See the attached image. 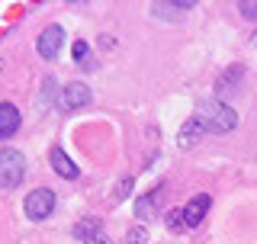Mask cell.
Masks as SVG:
<instances>
[{
    "mask_svg": "<svg viewBox=\"0 0 257 244\" xmlns=\"http://www.w3.org/2000/svg\"><path fill=\"white\" fill-rule=\"evenodd\" d=\"M196 119L203 122L206 132H219V135L231 132V129L238 126V112L231 109L225 100H203L196 106Z\"/></svg>",
    "mask_w": 257,
    "mask_h": 244,
    "instance_id": "1",
    "label": "cell"
},
{
    "mask_svg": "<svg viewBox=\"0 0 257 244\" xmlns=\"http://www.w3.org/2000/svg\"><path fill=\"white\" fill-rule=\"evenodd\" d=\"M23 177H26V158L13 148H0V186L13 190L23 183Z\"/></svg>",
    "mask_w": 257,
    "mask_h": 244,
    "instance_id": "2",
    "label": "cell"
},
{
    "mask_svg": "<svg viewBox=\"0 0 257 244\" xmlns=\"http://www.w3.org/2000/svg\"><path fill=\"white\" fill-rule=\"evenodd\" d=\"M23 209H26V215L36 218V222H39V218H48L52 209H55V193L52 190H32L26 196V206H23Z\"/></svg>",
    "mask_w": 257,
    "mask_h": 244,
    "instance_id": "3",
    "label": "cell"
},
{
    "mask_svg": "<svg viewBox=\"0 0 257 244\" xmlns=\"http://www.w3.org/2000/svg\"><path fill=\"white\" fill-rule=\"evenodd\" d=\"M87 103H90V90H87V84H80V80H71L58 96L61 109H77V106H87Z\"/></svg>",
    "mask_w": 257,
    "mask_h": 244,
    "instance_id": "4",
    "label": "cell"
},
{
    "mask_svg": "<svg viewBox=\"0 0 257 244\" xmlns=\"http://www.w3.org/2000/svg\"><path fill=\"white\" fill-rule=\"evenodd\" d=\"M209 206H212V199L206 196V193H199V196H193L187 206H183V225L187 228H196L199 222L206 218V212H209Z\"/></svg>",
    "mask_w": 257,
    "mask_h": 244,
    "instance_id": "5",
    "label": "cell"
},
{
    "mask_svg": "<svg viewBox=\"0 0 257 244\" xmlns=\"http://www.w3.org/2000/svg\"><path fill=\"white\" fill-rule=\"evenodd\" d=\"M74 234H77V241H84V244H109L106 234H103L100 218H80L74 225Z\"/></svg>",
    "mask_w": 257,
    "mask_h": 244,
    "instance_id": "6",
    "label": "cell"
},
{
    "mask_svg": "<svg viewBox=\"0 0 257 244\" xmlns=\"http://www.w3.org/2000/svg\"><path fill=\"white\" fill-rule=\"evenodd\" d=\"M61 45H64V29L61 26L45 29L42 36H39V42H36V48H39V55H42V58H55V55L61 52Z\"/></svg>",
    "mask_w": 257,
    "mask_h": 244,
    "instance_id": "7",
    "label": "cell"
},
{
    "mask_svg": "<svg viewBox=\"0 0 257 244\" xmlns=\"http://www.w3.org/2000/svg\"><path fill=\"white\" fill-rule=\"evenodd\" d=\"M20 129V109L13 103H0V138H10Z\"/></svg>",
    "mask_w": 257,
    "mask_h": 244,
    "instance_id": "8",
    "label": "cell"
},
{
    "mask_svg": "<svg viewBox=\"0 0 257 244\" xmlns=\"http://www.w3.org/2000/svg\"><path fill=\"white\" fill-rule=\"evenodd\" d=\"M206 135V129H203V122H199L196 116H193L187 126L180 129V135H177V145H180V148H193V145L199 142V138Z\"/></svg>",
    "mask_w": 257,
    "mask_h": 244,
    "instance_id": "9",
    "label": "cell"
},
{
    "mask_svg": "<svg viewBox=\"0 0 257 244\" xmlns=\"http://www.w3.org/2000/svg\"><path fill=\"white\" fill-rule=\"evenodd\" d=\"M52 167L58 170V177H64V180H77V164L61 148H52Z\"/></svg>",
    "mask_w": 257,
    "mask_h": 244,
    "instance_id": "10",
    "label": "cell"
},
{
    "mask_svg": "<svg viewBox=\"0 0 257 244\" xmlns=\"http://www.w3.org/2000/svg\"><path fill=\"white\" fill-rule=\"evenodd\" d=\"M158 199L161 196H142L139 202H135V215H139V218H151L158 212Z\"/></svg>",
    "mask_w": 257,
    "mask_h": 244,
    "instance_id": "11",
    "label": "cell"
},
{
    "mask_svg": "<svg viewBox=\"0 0 257 244\" xmlns=\"http://www.w3.org/2000/svg\"><path fill=\"white\" fill-rule=\"evenodd\" d=\"M74 61L84 64V68H93L90 61V48H87V42H74Z\"/></svg>",
    "mask_w": 257,
    "mask_h": 244,
    "instance_id": "12",
    "label": "cell"
},
{
    "mask_svg": "<svg viewBox=\"0 0 257 244\" xmlns=\"http://www.w3.org/2000/svg\"><path fill=\"white\" fill-rule=\"evenodd\" d=\"M145 238H148L145 225H135V228H128V234H125V244H145Z\"/></svg>",
    "mask_w": 257,
    "mask_h": 244,
    "instance_id": "13",
    "label": "cell"
},
{
    "mask_svg": "<svg viewBox=\"0 0 257 244\" xmlns=\"http://www.w3.org/2000/svg\"><path fill=\"white\" fill-rule=\"evenodd\" d=\"M241 13H244L247 20H257V4L254 0H244V4H241Z\"/></svg>",
    "mask_w": 257,
    "mask_h": 244,
    "instance_id": "14",
    "label": "cell"
},
{
    "mask_svg": "<svg viewBox=\"0 0 257 244\" xmlns=\"http://www.w3.org/2000/svg\"><path fill=\"white\" fill-rule=\"evenodd\" d=\"M171 228H183V209H180V212H174V215H171Z\"/></svg>",
    "mask_w": 257,
    "mask_h": 244,
    "instance_id": "15",
    "label": "cell"
},
{
    "mask_svg": "<svg viewBox=\"0 0 257 244\" xmlns=\"http://www.w3.org/2000/svg\"><path fill=\"white\" fill-rule=\"evenodd\" d=\"M125 193H132V180H122V186H119V196H125Z\"/></svg>",
    "mask_w": 257,
    "mask_h": 244,
    "instance_id": "16",
    "label": "cell"
},
{
    "mask_svg": "<svg viewBox=\"0 0 257 244\" xmlns=\"http://www.w3.org/2000/svg\"><path fill=\"white\" fill-rule=\"evenodd\" d=\"M0 71H4V64H0Z\"/></svg>",
    "mask_w": 257,
    "mask_h": 244,
    "instance_id": "17",
    "label": "cell"
}]
</instances>
